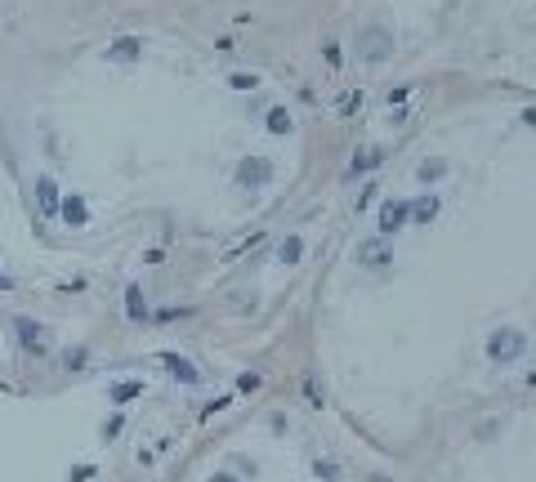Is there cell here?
Segmentation results:
<instances>
[{
	"mask_svg": "<svg viewBox=\"0 0 536 482\" xmlns=\"http://www.w3.org/2000/svg\"><path fill=\"white\" fill-rule=\"evenodd\" d=\"M527 330H518V326H496L488 344H483V357L492 362V367H514V362H523L527 357Z\"/></svg>",
	"mask_w": 536,
	"mask_h": 482,
	"instance_id": "1",
	"label": "cell"
},
{
	"mask_svg": "<svg viewBox=\"0 0 536 482\" xmlns=\"http://www.w3.org/2000/svg\"><path fill=\"white\" fill-rule=\"evenodd\" d=\"M14 335H19V348L27 357H45L49 353V326L31 322V318H14Z\"/></svg>",
	"mask_w": 536,
	"mask_h": 482,
	"instance_id": "2",
	"label": "cell"
},
{
	"mask_svg": "<svg viewBox=\"0 0 536 482\" xmlns=\"http://www.w3.org/2000/svg\"><path fill=\"white\" fill-rule=\"evenodd\" d=\"M273 161L268 157H259V152H250V157H242L237 161V188H268L273 184Z\"/></svg>",
	"mask_w": 536,
	"mask_h": 482,
	"instance_id": "3",
	"label": "cell"
},
{
	"mask_svg": "<svg viewBox=\"0 0 536 482\" xmlns=\"http://www.w3.org/2000/svg\"><path fill=\"white\" fill-rule=\"evenodd\" d=\"M358 54L366 58V63H384L393 54V36L384 27H366L362 36H358Z\"/></svg>",
	"mask_w": 536,
	"mask_h": 482,
	"instance_id": "4",
	"label": "cell"
},
{
	"mask_svg": "<svg viewBox=\"0 0 536 482\" xmlns=\"http://www.w3.org/2000/svg\"><path fill=\"white\" fill-rule=\"evenodd\" d=\"M358 263H362V268H389V263H393L389 237H380V232H376L371 241H362V246H358Z\"/></svg>",
	"mask_w": 536,
	"mask_h": 482,
	"instance_id": "5",
	"label": "cell"
},
{
	"mask_svg": "<svg viewBox=\"0 0 536 482\" xmlns=\"http://www.w3.org/2000/svg\"><path fill=\"white\" fill-rule=\"evenodd\" d=\"M402 228H407V201L389 197V201L380 206V214H376V232L380 237H393V232H402Z\"/></svg>",
	"mask_w": 536,
	"mask_h": 482,
	"instance_id": "6",
	"label": "cell"
},
{
	"mask_svg": "<svg viewBox=\"0 0 536 482\" xmlns=\"http://www.w3.org/2000/svg\"><path fill=\"white\" fill-rule=\"evenodd\" d=\"M157 362H165V371H170L179 384H201V379H206L188 357H179V353H157Z\"/></svg>",
	"mask_w": 536,
	"mask_h": 482,
	"instance_id": "7",
	"label": "cell"
},
{
	"mask_svg": "<svg viewBox=\"0 0 536 482\" xmlns=\"http://www.w3.org/2000/svg\"><path fill=\"white\" fill-rule=\"evenodd\" d=\"M58 214H63V224L67 228H86L90 224V206H86V197H58Z\"/></svg>",
	"mask_w": 536,
	"mask_h": 482,
	"instance_id": "8",
	"label": "cell"
},
{
	"mask_svg": "<svg viewBox=\"0 0 536 482\" xmlns=\"http://www.w3.org/2000/svg\"><path fill=\"white\" fill-rule=\"evenodd\" d=\"M125 318L134 322V326H148V318H153V313H148V295H143V286H125Z\"/></svg>",
	"mask_w": 536,
	"mask_h": 482,
	"instance_id": "9",
	"label": "cell"
},
{
	"mask_svg": "<svg viewBox=\"0 0 536 482\" xmlns=\"http://www.w3.org/2000/svg\"><path fill=\"white\" fill-rule=\"evenodd\" d=\"M143 397V379H116V384H108V402L112 407H130Z\"/></svg>",
	"mask_w": 536,
	"mask_h": 482,
	"instance_id": "10",
	"label": "cell"
},
{
	"mask_svg": "<svg viewBox=\"0 0 536 482\" xmlns=\"http://www.w3.org/2000/svg\"><path fill=\"white\" fill-rule=\"evenodd\" d=\"M108 58H112V63H139V58H143V41H139V36L112 41V45H108Z\"/></svg>",
	"mask_w": 536,
	"mask_h": 482,
	"instance_id": "11",
	"label": "cell"
},
{
	"mask_svg": "<svg viewBox=\"0 0 536 482\" xmlns=\"http://www.w3.org/2000/svg\"><path fill=\"white\" fill-rule=\"evenodd\" d=\"M438 219V197H416V201H407V224H433Z\"/></svg>",
	"mask_w": 536,
	"mask_h": 482,
	"instance_id": "12",
	"label": "cell"
},
{
	"mask_svg": "<svg viewBox=\"0 0 536 482\" xmlns=\"http://www.w3.org/2000/svg\"><path fill=\"white\" fill-rule=\"evenodd\" d=\"M447 170H451L447 157H425L421 165H416V179H421L425 188H433V184H443V179H447Z\"/></svg>",
	"mask_w": 536,
	"mask_h": 482,
	"instance_id": "13",
	"label": "cell"
},
{
	"mask_svg": "<svg viewBox=\"0 0 536 482\" xmlns=\"http://www.w3.org/2000/svg\"><path fill=\"white\" fill-rule=\"evenodd\" d=\"M36 201H41V214H45V219H54V214H58V184H54L49 174L36 179Z\"/></svg>",
	"mask_w": 536,
	"mask_h": 482,
	"instance_id": "14",
	"label": "cell"
},
{
	"mask_svg": "<svg viewBox=\"0 0 536 482\" xmlns=\"http://www.w3.org/2000/svg\"><path fill=\"white\" fill-rule=\"evenodd\" d=\"M380 161H384V152H380V147H362V152H358L354 161H349V179H358V174H371Z\"/></svg>",
	"mask_w": 536,
	"mask_h": 482,
	"instance_id": "15",
	"label": "cell"
},
{
	"mask_svg": "<svg viewBox=\"0 0 536 482\" xmlns=\"http://www.w3.org/2000/svg\"><path fill=\"white\" fill-rule=\"evenodd\" d=\"M264 125H268V135H291V130H295V121H291L287 108H268V112H264Z\"/></svg>",
	"mask_w": 536,
	"mask_h": 482,
	"instance_id": "16",
	"label": "cell"
},
{
	"mask_svg": "<svg viewBox=\"0 0 536 482\" xmlns=\"http://www.w3.org/2000/svg\"><path fill=\"white\" fill-rule=\"evenodd\" d=\"M277 259H282V263H299V259H304V237H295V232H291V237H282Z\"/></svg>",
	"mask_w": 536,
	"mask_h": 482,
	"instance_id": "17",
	"label": "cell"
},
{
	"mask_svg": "<svg viewBox=\"0 0 536 482\" xmlns=\"http://www.w3.org/2000/svg\"><path fill=\"white\" fill-rule=\"evenodd\" d=\"M313 478L317 482H335V478H340V464H335V460H313Z\"/></svg>",
	"mask_w": 536,
	"mask_h": 482,
	"instance_id": "18",
	"label": "cell"
},
{
	"mask_svg": "<svg viewBox=\"0 0 536 482\" xmlns=\"http://www.w3.org/2000/svg\"><path fill=\"white\" fill-rule=\"evenodd\" d=\"M304 397H309V407H326V389L317 384V375L304 379Z\"/></svg>",
	"mask_w": 536,
	"mask_h": 482,
	"instance_id": "19",
	"label": "cell"
},
{
	"mask_svg": "<svg viewBox=\"0 0 536 482\" xmlns=\"http://www.w3.org/2000/svg\"><path fill=\"white\" fill-rule=\"evenodd\" d=\"M67 371H86V362H90V348L86 344H81V348H67Z\"/></svg>",
	"mask_w": 536,
	"mask_h": 482,
	"instance_id": "20",
	"label": "cell"
},
{
	"mask_svg": "<svg viewBox=\"0 0 536 482\" xmlns=\"http://www.w3.org/2000/svg\"><path fill=\"white\" fill-rule=\"evenodd\" d=\"M362 103H366V94H362V90H349V94L340 98V116H354Z\"/></svg>",
	"mask_w": 536,
	"mask_h": 482,
	"instance_id": "21",
	"label": "cell"
},
{
	"mask_svg": "<svg viewBox=\"0 0 536 482\" xmlns=\"http://www.w3.org/2000/svg\"><path fill=\"white\" fill-rule=\"evenodd\" d=\"M228 85H232V90H255V85H259V76H255V72H232V76H228Z\"/></svg>",
	"mask_w": 536,
	"mask_h": 482,
	"instance_id": "22",
	"label": "cell"
},
{
	"mask_svg": "<svg viewBox=\"0 0 536 482\" xmlns=\"http://www.w3.org/2000/svg\"><path fill=\"white\" fill-rule=\"evenodd\" d=\"M232 469H237V478H255V473H259V464L250 460V456H232Z\"/></svg>",
	"mask_w": 536,
	"mask_h": 482,
	"instance_id": "23",
	"label": "cell"
},
{
	"mask_svg": "<svg viewBox=\"0 0 536 482\" xmlns=\"http://www.w3.org/2000/svg\"><path fill=\"white\" fill-rule=\"evenodd\" d=\"M121 429H125V415H121V411H116V415H112V420H103V442H112L116 434H121Z\"/></svg>",
	"mask_w": 536,
	"mask_h": 482,
	"instance_id": "24",
	"label": "cell"
},
{
	"mask_svg": "<svg viewBox=\"0 0 536 482\" xmlns=\"http://www.w3.org/2000/svg\"><path fill=\"white\" fill-rule=\"evenodd\" d=\"M259 384H264V379H259V375H250V371H246V375H237V393H255Z\"/></svg>",
	"mask_w": 536,
	"mask_h": 482,
	"instance_id": "25",
	"label": "cell"
},
{
	"mask_svg": "<svg viewBox=\"0 0 536 482\" xmlns=\"http://www.w3.org/2000/svg\"><path fill=\"white\" fill-rule=\"evenodd\" d=\"M94 478V464H76L72 473H67V482H90Z\"/></svg>",
	"mask_w": 536,
	"mask_h": 482,
	"instance_id": "26",
	"label": "cell"
},
{
	"mask_svg": "<svg viewBox=\"0 0 536 482\" xmlns=\"http://www.w3.org/2000/svg\"><path fill=\"white\" fill-rule=\"evenodd\" d=\"M322 54H326L331 68H340V45H335V41H326V45H322Z\"/></svg>",
	"mask_w": 536,
	"mask_h": 482,
	"instance_id": "27",
	"label": "cell"
},
{
	"mask_svg": "<svg viewBox=\"0 0 536 482\" xmlns=\"http://www.w3.org/2000/svg\"><path fill=\"white\" fill-rule=\"evenodd\" d=\"M206 482H246V478H237V473H232V469H215Z\"/></svg>",
	"mask_w": 536,
	"mask_h": 482,
	"instance_id": "28",
	"label": "cell"
},
{
	"mask_svg": "<svg viewBox=\"0 0 536 482\" xmlns=\"http://www.w3.org/2000/svg\"><path fill=\"white\" fill-rule=\"evenodd\" d=\"M228 407H232V397H215V402L201 411V415H220V411H228Z\"/></svg>",
	"mask_w": 536,
	"mask_h": 482,
	"instance_id": "29",
	"label": "cell"
},
{
	"mask_svg": "<svg viewBox=\"0 0 536 482\" xmlns=\"http://www.w3.org/2000/svg\"><path fill=\"white\" fill-rule=\"evenodd\" d=\"M371 197H376V184H366V188L358 192V210H366V206H371Z\"/></svg>",
	"mask_w": 536,
	"mask_h": 482,
	"instance_id": "30",
	"label": "cell"
},
{
	"mask_svg": "<svg viewBox=\"0 0 536 482\" xmlns=\"http://www.w3.org/2000/svg\"><path fill=\"white\" fill-rule=\"evenodd\" d=\"M0 290H14V277L9 273H0Z\"/></svg>",
	"mask_w": 536,
	"mask_h": 482,
	"instance_id": "31",
	"label": "cell"
}]
</instances>
